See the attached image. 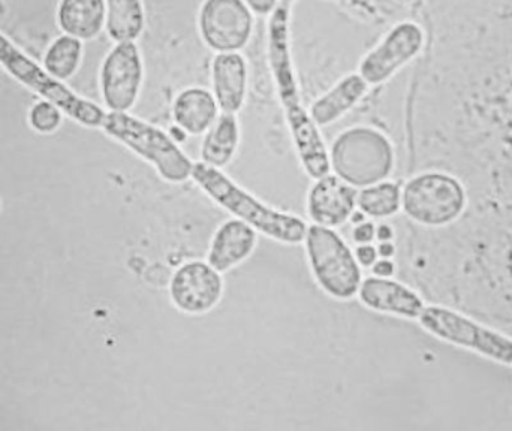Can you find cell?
<instances>
[{
    "label": "cell",
    "mask_w": 512,
    "mask_h": 431,
    "mask_svg": "<svg viewBox=\"0 0 512 431\" xmlns=\"http://www.w3.org/2000/svg\"><path fill=\"white\" fill-rule=\"evenodd\" d=\"M448 75L465 122L512 162V0H448Z\"/></svg>",
    "instance_id": "obj_1"
},
{
    "label": "cell",
    "mask_w": 512,
    "mask_h": 431,
    "mask_svg": "<svg viewBox=\"0 0 512 431\" xmlns=\"http://www.w3.org/2000/svg\"><path fill=\"white\" fill-rule=\"evenodd\" d=\"M289 9L291 8L279 5L270 15L268 62L301 167L310 179L318 180L330 173V153L322 140L319 126L313 122L312 116L301 102V93L292 63Z\"/></svg>",
    "instance_id": "obj_2"
},
{
    "label": "cell",
    "mask_w": 512,
    "mask_h": 431,
    "mask_svg": "<svg viewBox=\"0 0 512 431\" xmlns=\"http://www.w3.org/2000/svg\"><path fill=\"white\" fill-rule=\"evenodd\" d=\"M191 179L210 200L215 201L230 215L248 223L259 234L286 246L303 243L309 225L301 217L280 212L262 203L240 188L222 170L197 162L194 164Z\"/></svg>",
    "instance_id": "obj_3"
},
{
    "label": "cell",
    "mask_w": 512,
    "mask_h": 431,
    "mask_svg": "<svg viewBox=\"0 0 512 431\" xmlns=\"http://www.w3.org/2000/svg\"><path fill=\"white\" fill-rule=\"evenodd\" d=\"M102 126L110 137L152 165L165 182L180 185L191 179L194 162L180 149L177 141L161 128L117 111L107 114Z\"/></svg>",
    "instance_id": "obj_4"
},
{
    "label": "cell",
    "mask_w": 512,
    "mask_h": 431,
    "mask_svg": "<svg viewBox=\"0 0 512 431\" xmlns=\"http://www.w3.org/2000/svg\"><path fill=\"white\" fill-rule=\"evenodd\" d=\"M394 164L390 140L376 129L364 126L346 129L331 146V170L354 188L385 182L393 173Z\"/></svg>",
    "instance_id": "obj_5"
},
{
    "label": "cell",
    "mask_w": 512,
    "mask_h": 431,
    "mask_svg": "<svg viewBox=\"0 0 512 431\" xmlns=\"http://www.w3.org/2000/svg\"><path fill=\"white\" fill-rule=\"evenodd\" d=\"M303 243L310 271L321 291L333 300H352L363 282V271L342 235L334 228L313 223Z\"/></svg>",
    "instance_id": "obj_6"
},
{
    "label": "cell",
    "mask_w": 512,
    "mask_h": 431,
    "mask_svg": "<svg viewBox=\"0 0 512 431\" xmlns=\"http://www.w3.org/2000/svg\"><path fill=\"white\" fill-rule=\"evenodd\" d=\"M465 186L457 177L441 171H427L412 177L402 191V210L412 222L424 228H445L465 213Z\"/></svg>",
    "instance_id": "obj_7"
},
{
    "label": "cell",
    "mask_w": 512,
    "mask_h": 431,
    "mask_svg": "<svg viewBox=\"0 0 512 431\" xmlns=\"http://www.w3.org/2000/svg\"><path fill=\"white\" fill-rule=\"evenodd\" d=\"M421 328L442 342L475 352L487 360L512 366V339L445 306H424Z\"/></svg>",
    "instance_id": "obj_8"
},
{
    "label": "cell",
    "mask_w": 512,
    "mask_h": 431,
    "mask_svg": "<svg viewBox=\"0 0 512 431\" xmlns=\"http://www.w3.org/2000/svg\"><path fill=\"white\" fill-rule=\"evenodd\" d=\"M0 62L15 78L23 81L30 89L50 99L53 104L65 110V113L74 117L77 122L90 126V128H98L104 123L107 114L98 105L92 104L86 99L78 98L75 93L62 86L59 81L45 74L38 65L23 56L2 35H0Z\"/></svg>",
    "instance_id": "obj_9"
},
{
    "label": "cell",
    "mask_w": 512,
    "mask_h": 431,
    "mask_svg": "<svg viewBox=\"0 0 512 431\" xmlns=\"http://www.w3.org/2000/svg\"><path fill=\"white\" fill-rule=\"evenodd\" d=\"M198 29L204 44L216 53H237L251 41L254 14L243 0H206Z\"/></svg>",
    "instance_id": "obj_10"
},
{
    "label": "cell",
    "mask_w": 512,
    "mask_h": 431,
    "mask_svg": "<svg viewBox=\"0 0 512 431\" xmlns=\"http://www.w3.org/2000/svg\"><path fill=\"white\" fill-rule=\"evenodd\" d=\"M224 291L222 273L204 261H189L180 265L168 286L174 309L189 316L213 312L221 304Z\"/></svg>",
    "instance_id": "obj_11"
},
{
    "label": "cell",
    "mask_w": 512,
    "mask_h": 431,
    "mask_svg": "<svg viewBox=\"0 0 512 431\" xmlns=\"http://www.w3.org/2000/svg\"><path fill=\"white\" fill-rule=\"evenodd\" d=\"M423 44L424 33L418 24L411 21L397 24L363 57L361 77L369 86L385 83L420 53Z\"/></svg>",
    "instance_id": "obj_12"
},
{
    "label": "cell",
    "mask_w": 512,
    "mask_h": 431,
    "mask_svg": "<svg viewBox=\"0 0 512 431\" xmlns=\"http://www.w3.org/2000/svg\"><path fill=\"white\" fill-rule=\"evenodd\" d=\"M143 78V59L137 45L134 41L119 42L102 66V95L107 107L128 113L137 104Z\"/></svg>",
    "instance_id": "obj_13"
},
{
    "label": "cell",
    "mask_w": 512,
    "mask_h": 431,
    "mask_svg": "<svg viewBox=\"0 0 512 431\" xmlns=\"http://www.w3.org/2000/svg\"><path fill=\"white\" fill-rule=\"evenodd\" d=\"M358 191L336 174L315 180L307 194V215L315 225L339 228L357 210Z\"/></svg>",
    "instance_id": "obj_14"
},
{
    "label": "cell",
    "mask_w": 512,
    "mask_h": 431,
    "mask_svg": "<svg viewBox=\"0 0 512 431\" xmlns=\"http://www.w3.org/2000/svg\"><path fill=\"white\" fill-rule=\"evenodd\" d=\"M357 295L366 309L397 318L418 319L424 309L423 300L414 289L391 277H366Z\"/></svg>",
    "instance_id": "obj_15"
},
{
    "label": "cell",
    "mask_w": 512,
    "mask_h": 431,
    "mask_svg": "<svg viewBox=\"0 0 512 431\" xmlns=\"http://www.w3.org/2000/svg\"><path fill=\"white\" fill-rule=\"evenodd\" d=\"M258 246V231L243 220L228 219L222 223L210 241L207 262L225 274L239 267L254 255Z\"/></svg>",
    "instance_id": "obj_16"
},
{
    "label": "cell",
    "mask_w": 512,
    "mask_h": 431,
    "mask_svg": "<svg viewBox=\"0 0 512 431\" xmlns=\"http://www.w3.org/2000/svg\"><path fill=\"white\" fill-rule=\"evenodd\" d=\"M212 87L222 113H239L248 93L245 57L239 53H219L212 63Z\"/></svg>",
    "instance_id": "obj_17"
},
{
    "label": "cell",
    "mask_w": 512,
    "mask_h": 431,
    "mask_svg": "<svg viewBox=\"0 0 512 431\" xmlns=\"http://www.w3.org/2000/svg\"><path fill=\"white\" fill-rule=\"evenodd\" d=\"M219 104L213 92L203 87H189L173 102V119L177 128L189 135H203L219 117Z\"/></svg>",
    "instance_id": "obj_18"
},
{
    "label": "cell",
    "mask_w": 512,
    "mask_h": 431,
    "mask_svg": "<svg viewBox=\"0 0 512 431\" xmlns=\"http://www.w3.org/2000/svg\"><path fill=\"white\" fill-rule=\"evenodd\" d=\"M367 89H369V84L360 74L346 75L321 98L313 102L309 111L313 122L319 128L333 125L363 99Z\"/></svg>",
    "instance_id": "obj_19"
},
{
    "label": "cell",
    "mask_w": 512,
    "mask_h": 431,
    "mask_svg": "<svg viewBox=\"0 0 512 431\" xmlns=\"http://www.w3.org/2000/svg\"><path fill=\"white\" fill-rule=\"evenodd\" d=\"M240 146V125L236 114L224 113L206 132L201 144V162L209 167H228L236 158Z\"/></svg>",
    "instance_id": "obj_20"
},
{
    "label": "cell",
    "mask_w": 512,
    "mask_h": 431,
    "mask_svg": "<svg viewBox=\"0 0 512 431\" xmlns=\"http://www.w3.org/2000/svg\"><path fill=\"white\" fill-rule=\"evenodd\" d=\"M105 14L104 0H63L59 20L69 35L90 39L101 32Z\"/></svg>",
    "instance_id": "obj_21"
},
{
    "label": "cell",
    "mask_w": 512,
    "mask_h": 431,
    "mask_svg": "<svg viewBox=\"0 0 512 431\" xmlns=\"http://www.w3.org/2000/svg\"><path fill=\"white\" fill-rule=\"evenodd\" d=\"M108 35L117 42L134 41L146 24L141 0H107Z\"/></svg>",
    "instance_id": "obj_22"
},
{
    "label": "cell",
    "mask_w": 512,
    "mask_h": 431,
    "mask_svg": "<svg viewBox=\"0 0 512 431\" xmlns=\"http://www.w3.org/2000/svg\"><path fill=\"white\" fill-rule=\"evenodd\" d=\"M357 209L372 219H387L402 209V191L391 182L367 186L358 191Z\"/></svg>",
    "instance_id": "obj_23"
},
{
    "label": "cell",
    "mask_w": 512,
    "mask_h": 431,
    "mask_svg": "<svg viewBox=\"0 0 512 431\" xmlns=\"http://www.w3.org/2000/svg\"><path fill=\"white\" fill-rule=\"evenodd\" d=\"M81 57V44L71 36H63L57 39L45 57V66L54 77L65 78L71 77L77 71L78 63Z\"/></svg>",
    "instance_id": "obj_24"
},
{
    "label": "cell",
    "mask_w": 512,
    "mask_h": 431,
    "mask_svg": "<svg viewBox=\"0 0 512 431\" xmlns=\"http://www.w3.org/2000/svg\"><path fill=\"white\" fill-rule=\"evenodd\" d=\"M30 123L36 131L53 132L60 125L59 111L53 105L41 102L30 111Z\"/></svg>",
    "instance_id": "obj_25"
},
{
    "label": "cell",
    "mask_w": 512,
    "mask_h": 431,
    "mask_svg": "<svg viewBox=\"0 0 512 431\" xmlns=\"http://www.w3.org/2000/svg\"><path fill=\"white\" fill-rule=\"evenodd\" d=\"M352 240L357 244H370L376 240V225L370 220L357 223L352 229Z\"/></svg>",
    "instance_id": "obj_26"
},
{
    "label": "cell",
    "mask_w": 512,
    "mask_h": 431,
    "mask_svg": "<svg viewBox=\"0 0 512 431\" xmlns=\"http://www.w3.org/2000/svg\"><path fill=\"white\" fill-rule=\"evenodd\" d=\"M354 255L357 258L358 264L364 268H372V265L379 259L378 249L372 243L358 244L355 247Z\"/></svg>",
    "instance_id": "obj_27"
},
{
    "label": "cell",
    "mask_w": 512,
    "mask_h": 431,
    "mask_svg": "<svg viewBox=\"0 0 512 431\" xmlns=\"http://www.w3.org/2000/svg\"><path fill=\"white\" fill-rule=\"evenodd\" d=\"M243 2L251 9L252 14L256 15H271L279 6V0H243Z\"/></svg>",
    "instance_id": "obj_28"
},
{
    "label": "cell",
    "mask_w": 512,
    "mask_h": 431,
    "mask_svg": "<svg viewBox=\"0 0 512 431\" xmlns=\"http://www.w3.org/2000/svg\"><path fill=\"white\" fill-rule=\"evenodd\" d=\"M373 276L378 277H391L396 273V264L391 259L379 258L375 264L372 265Z\"/></svg>",
    "instance_id": "obj_29"
},
{
    "label": "cell",
    "mask_w": 512,
    "mask_h": 431,
    "mask_svg": "<svg viewBox=\"0 0 512 431\" xmlns=\"http://www.w3.org/2000/svg\"><path fill=\"white\" fill-rule=\"evenodd\" d=\"M376 249H378L379 258L391 259L396 253V246H394L393 241H379Z\"/></svg>",
    "instance_id": "obj_30"
},
{
    "label": "cell",
    "mask_w": 512,
    "mask_h": 431,
    "mask_svg": "<svg viewBox=\"0 0 512 431\" xmlns=\"http://www.w3.org/2000/svg\"><path fill=\"white\" fill-rule=\"evenodd\" d=\"M394 238V231L390 225H382L376 226V240L379 241H391Z\"/></svg>",
    "instance_id": "obj_31"
},
{
    "label": "cell",
    "mask_w": 512,
    "mask_h": 431,
    "mask_svg": "<svg viewBox=\"0 0 512 431\" xmlns=\"http://www.w3.org/2000/svg\"><path fill=\"white\" fill-rule=\"evenodd\" d=\"M295 0H279V5L286 6V8H291L292 3H294Z\"/></svg>",
    "instance_id": "obj_32"
}]
</instances>
